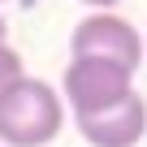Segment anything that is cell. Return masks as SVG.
Instances as JSON below:
<instances>
[{"label":"cell","instance_id":"obj_1","mask_svg":"<svg viewBox=\"0 0 147 147\" xmlns=\"http://www.w3.org/2000/svg\"><path fill=\"white\" fill-rule=\"evenodd\" d=\"M69 121L61 91L43 78H26L0 100V147H48Z\"/></svg>","mask_w":147,"mask_h":147},{"label":"cell","instance_id":"obj_2","mask_svg":"<svg viewBox=\"0 0 147 147\" xmlns=\"http://www.w3.org/2000/svg\"><path fill=\"white\" fill-rule=\"evenodd\" d=\"M134 95V74L113 65V61H87V56H69L61 74V100L74 117H91L104 113L121 100Z\"/></svg>","mask_w":147,"mask_h":147},{"label":"cell","instance_id":"obj_3","mask_svg":"<svg viewBox=\"0 0 147 147\" xmlns=\"http://www.w3.org/2000/svg\"><path fill=\"white\" fill-rule=\"evenodd\" d=\"M69 56H87V61H113L121 69H138L143 56H147V43H143V30L117 13H91L74 26L69 35Z\"/></svg>","mask_w":147,"mask_h":147},{"label":"cell","instance_id":"obj_4","mask_svg":"<svg viewBox=\"0 0 147 147\" xmlns=\"http://www.w3.org/2000/svg\"><path fill=\"white\" fill-rule=\"evenodd\" d=\"M82 143L91 147H138V138L147 134V100L134 91L130 100L104 108V113H91V117H74Z\"/></svg>","mask_w":147,"mask_h":147},{"label":"cell","instance_id":"obj_5","mask_svg":"<svg viewBox=\"0 0 147 147\" xmlns=\"http://www.w3.org/2000/svg\"><path fill=\"white\" fill-rule=\"evenodd\" d=\"M26 78V65H22V52L18 48H9L5 39H0V100H5L18 82Z\"/></svg>","mask_w":147,"mask_h":147},{"label":"cell","instance_id":"obj_6","mask_svg":"<svg viewBox=\"0 0 147 147\" xmlns=\"http://www.w3.org/2000/svg\"><path fill=\"white\" fill-rule=\"evenodd\" d=\"M78 5H87L91 13H113V9L121 5V0H78Z\"/></svg>","mask_w":147,"mask_h":147},{"label":"cell","instance_id":"obj_7","mask_svg":"<svg viewBox=\"0 0 147 147\" xmlns=\"http://www.w3.org/2000/svg\"><path fill=\"white\" fill-rule=\"evenodd\" d=\"M5 30H9V26H5V18H0V39H5Z\"/></svg>","mask_w":147,"mask_h":147},{"label":"cell","instance_id":"obj_8","mask_svg":"<svg viewBox=\"0 0 147 147\" xmlns=\"http://www.w3.org/2000/svg\"><path fill=\"white\" fill-rule=\"evenodd\" d=\"M143 43H147V35H143Z\"/></svg>","mask_w":147,"mask_h":147},{"label":"cell","instance_id":"obj_9","mask_svg":"<svg viewBox=\"0 0 147 147\" xmlns=\"http://www.w3.org/2000/svg\"><path fill=\"white\" fill-rule=\"evenodd\" d=\"M0 5H5V0H0Z\"/></svg>","mask_w":147,"mask_h":147}]
</instances>
